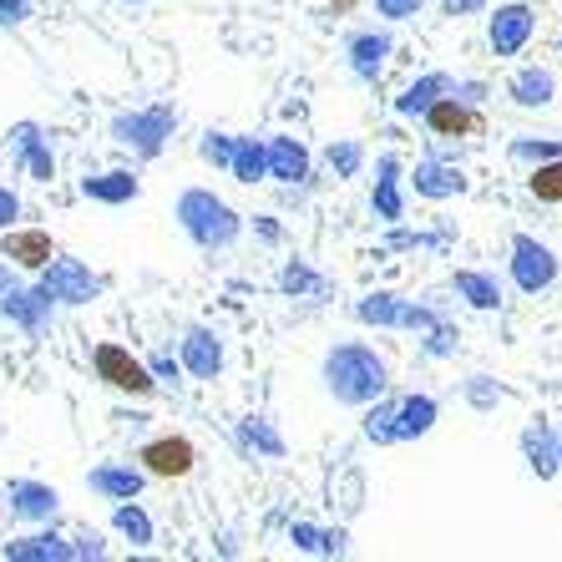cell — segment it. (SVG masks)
I'll list each match as a JSON object with an SVG mask.
<instances>
[{"label": "cell", "instance_id": "obj_30", "mask_svg": "<svg viewBox=\"0 0 562 562\" xmlns=\"http://www.w3.org/2000/svg\"><path fill=\"white\" fill-rule=\"evenodd\" d=\"M228 172L238 183H263L269 168H263V137H234V157H228Z\"/></svg>", "mask_w": 562, "mask_h": 562}, {"label": "cell", "instance_id": "obj_33", "mask_svg": "<svg viewBox=\"0 0 562 562\" xmlns=\"http://www.w3.org/2000/svg\"><path fill=\"white\" fill-rule=\"evenodd\" d=\"M238 441L254 446V451H259V457H269V461L284 457V441H279V431H274V426H269L263 416H249V420H244V426H238Z\"/></svg>", "mask_w": 562, "mask_h": 562}, {"label": "cell", "instance_id": "obj_43", "mask_svg": "<svg viewBox=\"0 0 562 562\" xmlns=\"http://www.w3.org/2000/svg\"><path fill=\"white\" fill-rule=\"evenodd\" d=\"M15 218H21V198H15L11 188H0V228H11Z\"/></svg>", "mask_w": 562, "mask_h": 562}, {"label": "cell", "instance_id": "obj_18", "mask_svg": "<svg viewBox=\"0 0 562 562\" xmlns=\"http://www.w3.org/2000/svg\"><path fill=\"white\" fill-rule=\"evenodd\" d=\"M178 360L193 380H218L223 370V340L213 335L209 325H188L183 329V345H178Z\"/></svg>", "mask_w": 562, "mask_h": 562}, {"label": "cell", "instance_id": "obj_25", "mask_svg": "<svg viewBox=\"0 0 562 562\" xmlns=\"http://www.w3.org/2000/svg\"><path fill=\"white\" fill-rule=\"evenodd\" d=\"M81 193L92 198V203H106V209H122V203H132V198L143 193V183H137V172L112 168V172H92V178H81Z\"/></svg>", "mask_w": 562, "mask_h": 562}, {"label": "cell", "instance_id": "obj_14", "mask_svg": "<svg viewBox=\"0 0 562 562\" xmlns=\"http://www.w3.org/2000/svg\"><path fill=\"white\" fill-rule=\"evenodd\" d=\"M263 168L274 183H304L310 178V147L300 137H289V132H274V137H263Z\"/></svg>", "mask_w": 562, "mask_h": 562}, {"label": "cell", "instance_id": "obj_23", "mask_svg": "<svg viewBox=\"0 0 562 562\" xmlns=\"http://www.w3.org/2000/svg\"><path fill=\"white\" fill-rule=\"evenodd\" d=\"M507 97L517 106H527V112L552 106V97H558V77H552V66H522V71L507 81Z\"/></svg>", "mask_w": 562, "mask_h": 562}, {"label": "cell", "instance_id": "obj_16", "mask_svg": "<svg viewBox=\"0 0 562 562\" xmlns=\"http://www.w3.org/2000/svg\"><path fill=\"white\" fill-rule=\"evenodd\" d=\"M411 188L416 198H431V203H446V198H461L467 193V172L457 162H446V157H420L416 172H411Z\"/></svg>", "mask_w": 562, "mask_h": 562}, {"label": "cell", "instance_id": "obj_44", "mask_svg": "<svg viewBox=\"0 0 562 562\" xmlns=\"http://www.w3.org/2000/svg\"><path fill=\"white\" fill-rule=\"evenodd\" d=\"M102 552H106V548H102V537H97V532H92V537H77V542H71V558H102Z\"/></svg>", "mask_w": 562, "mask_h": 562}, {"label": "cell", "instance_id": "obj_8", "mask_svg": "<svg viewBox=\"0 0 562 562\" xmlns=\"http://www.w3.org/2000/svg\"><path fill=\"white\" fill-rule=\"evenodd\" d=\"M11 162L36 183H52L56 178V153L52 137L41 132V122H15L11 127Z\"/></svg>", "mask_w": 562, "mask_h": 562}, {"label": "cell", "instance_id": "obj_17", "mask_svg": "<svg viewBox=\"0 0 562 562\" xmlns=\"http://www.w3.org/2000/svg\"><path fill=\"white\" fill-rule=\"evenodd\" d=\"M137 461H143L147 476L172 482V476H188V471H193L198 451H193V441H188V436H157V441L143 446V457H137Z\"/></svg>", "mask_w": 562, "mask_h": 562}, {"label": "cell", "instance_id": "obj_2", "mask_svg": "<svg viewBox=\"0 0 562 562\" xmlns=\"http://www.w3.org/2000/svg\"><path fill=\"white\" fill-rule=\"evenodd\" d=\"M172 218H178V228L193 238L198 249H228V244H238V234H244V218H238L213 188H183Z\"/></svg>", "mask_w": 562, "mask_h": 562}, {"label": "cell", "instance_id": "obj_26", "mask_svg": "<svg viewBox=\"0 0 562 562\" xmlns=\"http://www.w3.org/2000/svg\"><path fill=\"white\" fill-rule=\"evenodd\" d=\"M451 87H457V81H451V71H426V77H416L406 87V92L395 97V117H426V106L436 102V97H446L451 92Z\"/></svg>", "mask_w": 562, "mask_h": 562}, {"label": "cell", "instance_id": "obj_42", "mask_svg": "<svg viewBox=\"0 0 562 562\" xmlns=\"http://www.w3.org/2000/svg\"><path fill=\"white\" fill-rule=\"evenodd\" d=\"M31 0H0V26H26Z\"/></svg>", "mask_w": 562, "mask_h": 562}, {"label": "cell", "instance_id": "obj_1", "mask_svg": "<svg viewBox=\"0 0 562 562\" xmlns=\"http://www.w3.org/2000/svg\"><path fill=\"white\" fill-rule=\"evenodd\" d=\"M325 391L340 401V406H370L375 395L391 391V366L375 345H360V340H345L325 355Z\"/></svg>", "mask_w": 562, "mask_h": 562}, {"label": "cell", "instance_id": "obj_41", "mask_svg": "<svg viewBox=\"0 0 562 562\" xmlns=\"http://www.w3.org/2000/svg\"><path fill=\"white\" fill-rule=\"evenodd\" d=\"M420 5H426V0H375V11L385 15V21H416Z\"/></svg>", "mask_w": 562, "mask_h": 562}, {"label": "cell", "instance_id": "obj_19", "mask_svg": "<svg viewBox=\"0 0 562 562\" xmlns=\"http://www.w3.org/2000/svg\"><path fill=\"white\" fill-rule=\"evenodd\" d=\"M87 486H92L97 497L127 502V497H143L147 471L132 467V461H106V467H92V471H87Z\"/></svg>", "mask_w": 562, "mask_h": 562}, {"label": "cell", "instance_id": "obj_15", "mask_svg": "<svg viewBox=\"0 0 562 562\" xmlns=\"http://www.w3.org/2000/svg\"><path fill=\"white\" fill-rule=\"evenodd\" d=\"M52 254H56V244L46 228H15V223L0 228V259L11 263V269H31V274H36Z\"/></svg>", "mask_w": 562, "mask_h": 562}, {"label": "cell", "instance_id": "obj_49", "mask_svg": "<svg viewBox=\"0 0 562 562\" xmlns=\"http://www.w3.org/2000/svg\"><path fill=\"white\" fill-rule=\"evenodd\" d=\"M127 5H143V0H127Z\"/></svg>", "mask_w": 562, "mask_h": 562}, {"label": "cell", "instance_id": "obj_29", "mask_svg": "<svg viewBox=\"0 0 562 562\" xmlns=\"http://www.w3.org/2000/svg\"><path fill=\"white\" fill-rule=\"evenodd\" d=\"M112 527H117V532L127 537V542H132L137 552L153 548V542H157V527H153V517H147V512L137 507V497H127V502H117V507H112Z\"/></svg>", "mask_w": 562, "mask_h": 562}, {"label": "cell", "instance_id": "obj_7", "mask_svg": "<svg viewBox=\"0 0 562 562\" xmlns=\"http://www.w3.org/2000/svg\"><path fill=\"white\" fill-rule=\"evenodd\" d=\"M558 254L532 234H512V284L522 294H542V289L558 284Z\"/></svg>", "mask_w": 562, "mask_h": 562}, {"label": "cell", "instance_id": "obj_47", "mask_svg": "<svg viewBox=\"0 0 562 562\" xmlns=\"http://www.w3.org/2000/svg\"><path fill=\"white\" fill-rule=\"evenodd\" d=\"M350 5H355V0H329V11H335V15H345Z\"/></svg>", "mask_w": 562, "mask_h": 562}, {"label": "cell", "instance_id": "obj_36", "mask_svg": "<svg viewBox=\"0 0 562 562\" xmlns=\"http://www.w3.org/2000/svg\"><path fill=\"white\" fill-rule=\"evenodd\" d=\"M279 289H284V294H294V300H300V294H319V289H325V279L314 274L310 263L289 259L284 269H279Z\"/></svg>", "mask_w": 562, "mask_h": 562}, {"label": "cell", "instance_id": "obj_22", "mask_svg": "<svg viewBox=\"0 0 562 562\" xmlns=\"http://www.w3.org/2000/svg\"><path fill=\"white\" fill-rule=\"evenodd\" d=\"M5 562H71V542L61 532H31V537H15L0 548Z\"/></svg>", "mask_w": 562, "mask_h": 562}, {"label": "cell", "instance_id": "obj_3", "mask_svg": "<svg viewBox=\"0 0 562 562\" xmlns=\"http://www.w3.org/2000/svg\"><path fill=\"white\" fill-rule=\"evenodd\" d=\"M178 132V106L172 102H153V106H137V112H117L112 117V143L132 147L137 157H162L168 137Z\"/></svg>", "mask_w": 562, "mask_h": 562}, {"label": "cell", "instance_id": "obj_45", "mask_svg": "<svg viewBox=\"0 0 562 562\" xmlns=\"http://www.w3.org/2000/svg\"><path fill=\"white\" fill-rule=\"evenodd\" d=\"M446 5V15H476V11H486V0H441Z\"/></svg>", "mask_w": 562, "mask_h": 562}, {"label": "cell", "instance_id": "obj_46", "mask_svg": "<svg viewBox=\"0 0 562 562\" xmlns=\"http://www.w3.org/2000/svg\"><path fill=\"white\" fill-rule=\"evenodd\" d=\"M11 284H15V279H11V263L0 259V294H5V289H11Z\"/></svg>", "mask_w": 562, "mask_h": 562}, {"label": "cell", "instance_id": "obj_35", "mask_svg": "<svg viewBox=\"0 0 562 562\" xmlns=\"http://www.w3.org/2000/svg\"><path fill=\"white\" fill-rule=\"evenodd\" d=\"M325 162H329V172H335V178H360V168H366V147L350 143V137H345V143H329L325 147Z\"/></svg>", "mask_w": 562, "mask_h": 562}, {"label": "cell", "instance_id": "obj_39", "mask_svg": "<svg viewBox=\"0 0 562 562\" xmlns=\"http://www.w3.org/2000/svg\"><path fill=\"white\" fill-rule=\"evenodd\" d=\"M143 366L153 370V380H157V385H178V375H183V360H178V355H172V350H157V355H147Z\"/></svg>", "mask_w": 562, "mask_h": 562}, {"label": "cell", "instance_id": "obj_10", "mask_svg": "<svg viewBox=\"0 0 562 562\" xmlns=\"http://www.w3.org/2000/svg\"><path fill=\"white\" fill-rule=\"evenodd\" d=\"M532 31H537V11L522 5V0L497 5V15L486 21V41H492V52L497 56H522V46L532 41Z\"/></svg>", "mask_w": 562, "mask_h": 562}, {"label": "cell", "instance_id": "obj_37", "mask_svg": "<svg viewBox=\"0 0 562 562\" xmlns=\"http://www.w3.org/2000/svg\"><path fill=\"white\" fill-rule=\"evenodd\" d=\"M198 153H203V162H213V168L228 172V157H234V132H203V143H198Z\"/></svg>", "mask_w": 562, "mask_h": 562}, {"label": "cell", "instance_id": "obj_27", "mask_svg": "<svg viewBox=\"0 0 562 562\" xmlns=\"http://www.w3.org/2000/svg\"><path fill=\"white\" fill-rule=\"evenodd\" d=\"M289 542L300 552H319V558H345V552H350V532H345V527L289 522Z\"/></svg>", "mask_w": 562, "mask_h": 562}, {"label": "cell", "instance_id": "obj_6", "mask_svg": "<svg viewBox=\"0 0 562 562\" xmlns=\"http://www.w3.org/2000/svg\"><path fill=\"white\" fill-rule=\"evenodd\" d=\"M92 366H97V375H102L112 391H127V395H153L157 391L153 370H147L143 360H137L127 345H117V340L92 345Z\"/></svg>", "mask_w": 562, "mask_h": 562}, {"label": "cell", "instance_id": "obj_5", "mask_svg": "<svg viewBox=\"0 0 562 562\" xmlns=\"http://www.w3.org/2000/svg\"><path fill=\"white\" fill-rule=\"evenodd\" d=\"M355 319L360 325H375V329H411V335H420V329L436 325V310H426V304L416 300H401V294H366V300H355Z\"/></svg>", "mask_w": 562, "mask_h": 562}, {"label": "cell", "instance_id": "obj_24", "mask_svg": "<svg viewBox=\"0 0 562 562\" xmlns=\"http://www.w3.org/2000/svg\"><path fill=\"white\" fill-rule=\"evenodd\" d=\"M420 122L431 127V137H467V132L476 127V112H471L457 92H446V97H436V102L426 106V117Z\"/></svg>", "mask_w": 562, "mask_h": 562}, {"label": "cell", "instance_id": "obj_20", "mask_svg": "<svg viewBox=\"0 0 562 562\" xmlns=\"http://www.w3.org/2000/svg\"><path fill=\"white\" fill-rule=\"evenodd\" d=\"M441 420L436 395H395V441H420Z\"/></svg>", "mask_w": 562, "mask_h": 562}, {"label": "cell", "instance_id": "obj_4", "mask_svg": "<svg viewBox=\"0 0 562 562\" xmlns=\"http://www.w3.org/2000/svg\"><path fill=\"white\" fill-rule=\"evenodd\" d=\"M41 274V289L52 294L56 310H77V304H92L97 294H102V274H92V263H81V259H66V254H52V259L36 269Z\"/></svg>", "mask_w": 562, "mask_h": 562}, {"label": "cell", "instance_id": "obj_50", "mask_svg": "<svg viewBox=\"0 0 562 562\" xmlns=\"http://www.w3.org/2000/svg\"><path fill=\"white\" fill-rule=\"evenodd\" d=\"M558 52H562V36H558Z\"/></svg>", "mask_w": 562, "mask_h": 562}, {"label": "cell", "instance_id": "obj_12", "mask_svg": "<svg viewBox=\"0 0 562 562\" xmlns=\"http://www.w3.org/2000/svg\"><path fill=\"white\" fill-rule=\"evenodd\" d=\"M401 157L395 153H380V162H375V188H370V213H375L380 223H401L406 218V188H401Z\"/></svg>", "mask_w": 562, "mask_h": 562}, {"label": "cell", "instance_id": "obj_34", "mask_svg": "<svg viewBox=\"0 0 562 562\" xmlns=\"http://www.w3.org/2000/svg\"><path fill=\"white\" fill-rule=\"evenodd\" d=\"M512 162H527V168H537V162H548V157H562V137H512Z\"/></svg>", "mask_w": 562, "mask_h": 562}, {"label": "cell", "instance_id": "obj_38", "mask_svg": "<svg viewBox=\"0 0 562 562\" xmlns=\"http://www.w3.org/2000/svg\"><path fill=\"white\" fill-rule=\"evenodd\" d=\"M502 395H507V391H502V385H497L492 375H471V380H467V401H471L476 411H492V406L502 401Z\"/></svg>", "mask_w": 562, "mask_h": 562}, {"label": "cell", "instance_id": "obj_31", "mask_svg": "<svg viewBox=\"0 0 562 562\" xmlns=\"http://www.w3.org/2000/svg\"><path fill=\"white\" fill-rule=\"evenodd\" d=\"M366 411V436L375 446H395V401L391 395H375L370 406H360Z\"/></svg>", "mask_w": 562, "mask_h": 562}, {"label": "cell", "instance_id": "obj_32", "mask_svg": "<svg viewBox=\"0 0 562 562\" xmlns=\"http://www.w3.org/2000/svg\"><path fill=\"white\" fill-rule=\"evenodd\" d=\"M527 193L537 203H562V157H548V162H537L527 172Z\"/></svg>", "mask_w": 562, "mask_h": 562}, {"label": "cell", "instance_id": "obj_48", "mask_svg": "<svg viewBox=\"0 0 562 562\" xmlns=\"http://www.w3.org/2000/svg\"><path fill=\"white\" fill-rule=\"evenodd\" d=\"M558 457H562V431H558Z\"/></svg>", "mask_w": 562, "mask_h": 562}, {"label": "cell", "instance_id": "obj_9", "mask_svg": "<svg viewBox=\"0 0 562 562\" xmlns=\"http://www.w3.org/2000/svg\"><path fill=\"white\" fill-rule=\"evenodd\" d=\"M391 52H395V36H391V31H355V36L345 41L350 77L375 87V81L385 77V66H391Z\"/></svg>", "mask_w": 562, "mask_h": 562}, {"label": "cell", "instance_id": "obj_13", "mask_svg": "<svg viewBox=\"0 0 562 562\" xmlns=\"http://www.w3.org/2000/svg\"><path fill=\"white\" fill-rule=\"evenodd\" d=\"M5 502H11V512L21 522H56V512H61V492L36 482V476H15L5 486Z\"/></svg>", "mask_w": 562, "mask_h": 562}, {"label": "cell", "instance_id": "obj_11", "mask_svg": "<svg viewBox=\"0 0 562 562\" xmlns=\"http://www.w3.org/2000/svg\"><path fill=\"white\" fill-rule=\"evenodd\" d=\"M0 314H5L11 325H21L26 335H41V329L56 319V304H52V294H46L41 284H31V289L11 284L5 294H0Z\"/></svg>", "mask_w": 562, "mask_h": 562}, {"label": "cell", "instance_id": "obj_40", "mask_svg": "<svg viewBox=\"0 0 562 562\" xmlns=\"http://www.w3.org/2000/svg\"><path fill=\"white\" fill-rule=\"evenodd\" d=\"M420 335H426V345H420V350L431 355V360H446V355L457 350V329H446L441 319H436L431 329H420Z\"/></svg>", "mask_w": 562, "mask_h": 562}, {"label": "cell", "instance_id": "obj_21", "mask_svg": "<svg viewBox=\"0 0 562 562\" xmlns=\"http://www.w3.org/2000/svg\"><path fill=\"white\" fill-rule=\"evenodd\" d=\"M522 457H527V467L537 471V482H552L562 471V457H558V431H552L548 420H532L522 431Z\"/></svg>", "mask_w": 562, "mask_h": 562}, {"label": "cell", "instance_id": "obj_28", "mask_svg": "<svg viewBox=\"0 0 562 562\" xmlns=\"http://www.w3.org/2000/svg\"><path fill=\"white\" fill-rule=\"evenodd\" d=\"M457 294L471 304V310H482V314L502 310V284H497V274H482V269H457Z\"/></svg>", "mask_w": 562, "mask_h": 562}]
</instances>
